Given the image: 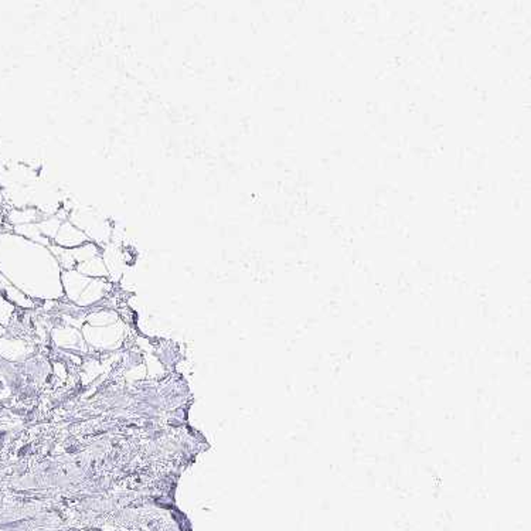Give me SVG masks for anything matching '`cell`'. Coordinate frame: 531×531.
<instances>
[{
  "label": "cell",
  "instance_id": "6da1fadb",
  "mask_svg": "<svg viewBox=\"0 0 531 531\" xmlns=\"http://www.w3.org/2000/svg\"><path fill=\"white\" fill-rule=\"evenodd\" d=\"M54 239L60 247H76L88 241V235H85V232L76 227L70 220H64Z\"/></svg>",
  "mask_w": 531,
  "mask_h": 531
},
{
  "label": "cell",
  "instance_id": "7a4b0ae2",
  "mask_svg": "<svg viewBox=\"0 0 531 531\" xmlns=\"http://www.w3.org/2000/svg\"><path fill=\"white\" fill-rule=\"evenodd\" d=\"M63 222H64V220L60 219V217H51V219L46 220L43 224H40V228H43L44 234H47V235H50V237L54 238V237L57 235L59 229L61 227Z\"/></svg>",
  "mask_w": 531,
  "mask_h": 531
}]
</instances>
